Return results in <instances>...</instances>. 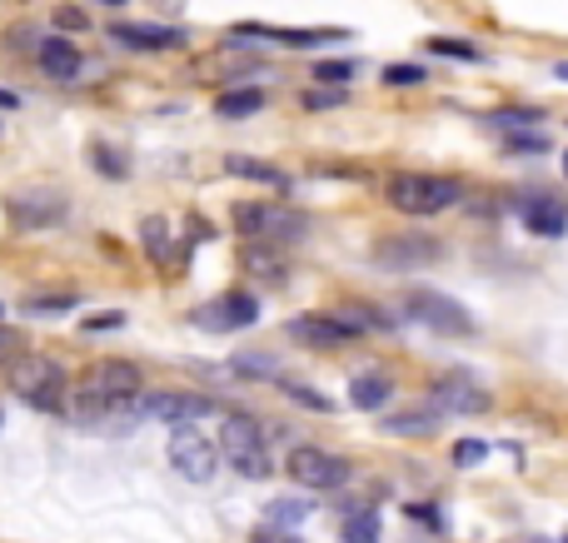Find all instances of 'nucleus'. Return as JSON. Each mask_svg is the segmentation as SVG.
<instances>
[{
    "mask_svg": "<svg viewBox=\"0 0 568 543\" xmlns=\"http://www.w3.org/2000/svg\"><path fill=\"white\" fill-rule=\"evenodd\" d=\"M11 355H15V330H5V324H0V365H5Z\"/></svg>",
    "mask_w": 568,
    "mask_h": 543,
    "instance_id": "ea45409f",
    "label": "nucleus"
},
{
    "mask_svg": "<svg viewBox=\"0 0 568 543\" xmlns=\"http://www.w3.org/2000/svg\"><path fill=\"white\" fill-rule=\"evenodd\" d=\"M429 409H439L444 419H469V414L489 409V390L473 384L464 369H454V374H439L434 384H429Z\"/></svg>",
    "mask_w": 568,
    "mask_h": 543,
    "instance_id": "6e6552de",
    "label": "nucleus"
},
{
    "mask_svg": "<svg viewBox=\"0 0 568 543\" xmlns=\"http://www.w3.org/2000/svg\"><path fill=\"white\" fill-rule=\"evenodd\" d=\"M280 390L289 394V399H299V404H305V409H320V414H330V399H324L320 390H305V384H289V379H284V374H280Z\"/></svg>",
    "mask_w": 568,
    "mask_h": 543,
    "instance_id": "473e14b6",
    "label": "nucleus"
},
{
    "mask_svg": "<svg viewBox=\"0 0 568 543\" xmlns=\"http://www.w3.org/2000/svg\"><path fill=\"white\" fill-rule=\"evenodd\" d=\"M239 235H264L270 245H289L305 235V214L280 210V205H239L235 210Z\"/></svg>",
    "mask_w": 568,
    "mask_h": 543,
    "instance_id": "9d476101",
    "label": "nucleus"
},
{
    "mask_svg": "<svg viewBox=\"0 0 568 543\" xmlns=\"http://www.w3.org/2000/svg\"><path fill=\"white\" fill-rule=\"evenodd\" d=\"M439 419H444V414H439V409L390 414V419H384V434H434V429H439Z\"/></svg>",
    "mask_w": 568,
    "mask_h": 543,
    "instance_id": "412c9836",
    "label": "nucleus"
},
{
    "mask_svg": "<svg viewBox=\"0 0 568 543\" xmlns=\"http://www.w3.org/2000/svg\"><path fill=\"white\" fill-rule=\"evenodd\" d=\"M120 324H125V314H120V309H106V314H90L81 324L85 334H100V330H120Z\"/></svg>",
    "mask_w": 568,
    "mask_h": 543,
    "instance_id": "f704fd0d",
    "label": "nucleus"
},
{
    "mask_svg": "<svg viewBox=\"0 0 568 543\" xmlns=\"http://www.w3.org/2000/svg\"><path fill=\"white\" fill-rule=\"evenodd\" d=\"M355 71H359V60H320V65H314V81L339 85V81H355Z\"/></svg>",
    "mask_w": 568,
    "mask_h": 543,
    "instance_id": "c756f323",
    "label": "nucleus"
},
{
    "mask_svg": "<svg viewBox=\"0 0 568 543\" xmlns=\"http://www.w3.org/2000/svg\"><path fill=\"white\" fill-rule=\"evenodd\" d=\"M394 394L390 374H379V369H365V374L349 379V404H359V409H384Z\"/></svg>",
    "mask_w": 568,
    "mask_h": 543,
    "instance_id": "a211bd4d",
    "label": "nucleus"
},
{
    "mask_svg": "<svg viewBox=\"0 0 568 543\" xmlns=\"http://www.w3.org/2000/svg\"><path fill=\"white\" fill-rule=\"evenodd\" d=\"M249 543H299V539H289V529H280V523H260V529L249 533Z\"/></svg>",
    "mask_w": 568,
    "mask_h": 543,
    "instance_id": "c9c22d12",
    "label": "nucleus"
},
{
    "mask_svg": "<svg viewBox=\"0 0 568 543\" xmlns=\"http://www.w3.org/2000/svg\"><path fill=\"white\" fill-rule=\"evenodd\" d=\"M554 81H568V60H558L554 65Z\"/></svg>",
    "mask_w": 568,
    "mask_h": 543,
    "instance_id": "79ce46f5",
    "label": "nucleus"
},
{
    "mask_svg": "<svg viewBox=\"0 0 568 543\" xmlns=\"http://www.w3.org/2000/svg\"><path fill=\"white\" fill-rule=\"evenodd\" d=\"M0 429H5V414H0Z\"/></svg>",
    "mask_w": 568,
    "mask_h": 543,
    "instance_id": "c03bdc74",
    "label": "nucleus"
},
{
    "mask_svg": "<svg viewBox=\"0 0 568 543\" xmlns=\"http://www.w3.org/2000/svg\"><path fill=\"white\" fill-rule=\"evenodd\" d=\"M170 469L180 473V479H189V484H210L214 469H220V454H214V444L200 434V429L180 424L175 434H170Z\"/></svg>",
    "mask_w": 568,
    "mask_h": 543,
    "instance_id": "423d86ee",
    "label": "nucleus"
},
{
    "mask_svg": "<svg viewBox=\"0 0 568 543\" xmlns=\"http://www.w3.org/2000/svg\"><path fill=\"white\" fill-rule=\"evenodd\" d=\"M5 214H11L15 230H55V225H65L71 205H65V195H55V189H30V195L5 200Z\"/></svg>",
    "mask_w": 568,
    "mask_h": 543,
    "instance_id": "f8f14e48",
    "label": "nucleus"
},
{
    "mask_svg": "<svg viewBox=\"0 0 568 543\" xmlns=\"http://www.w3.org/2000/svg\"><path fill=\"white\" fill-rule=\"evenodd\" d=\"M21 106V95H11V90H0V110H15Z\"/></svg>",
    "mask_w": 568,
    "mask_h": 543,
    "instance_id": "a19ab883",
    "label": "nucleus"
},
{
    "mask_svg": "<svg viewBox=\"0 0 568 543\" xmlns=\"http://www.w3.org/2000/svg\"><path fill=\"white\" fill-rule=\"evenodd\" d=\"M564 180H568V150H564Z\"/></svg>",
    "mask_w": 568,
    "mask_h": 543,
    "instance_id": "37998d69",
    "label": "nucleus"
},
{
    "mask_svg": "<svg viewBox=\"0 0 568 543\" xmlns=\"http://www.w3.org/2000/svg\"><path fill=\"white\" fill-rule=\"evenodd\" d=\"M309 498H280V504H270V519L274 523H305L309 519Z\"/></svg>",
    "mask_w": 568,
    "mask_h": 543,
    "instance_id": "7c9ffc66",
    "label": "nucleus"
},
{
    "mask_svg": "<svg viewBox=\"0 0 568 543\" xmlns=\"http://www.w3.org/2000/svg\"><path fill=\"white\" fill-rule=\"evenodd\" d=\"M230 369L245 374V379H274V384H280V365H274L270 355H235L230 359Z\"/></svg>",
    "mask_w": 568,
    "mask_h": 543,
    "instance_id": "bb28decb",
    "label": "nucleus"
},
{
    "mask_svg": "<svg viewBox=\"0 0 568 543\" xmlns=\"http://www.w3.org/2000/svg\"><path fill=\"white\" fill-rule=\"evenodd\" d=\"M419 81H424L419 65H390V71H384V85H419Z\"/></svg>",
    "mask_w": 568,
    "mask_h": 543,
    "instance_id": "e433bc0d",
    "label": "nucleus"
},
{
    "mask_svg": "<svg viewBox=\"0 0 568 543\" xmlns=\"http://www.w3.org/2000/svg\"><path fill=\"white\" fill-rule=\"evenodd\" d=\"M564 543H568V539H564Z\"/></svg>",
    "mask_w": 568,
    "mask_h": 543,
    "instance_id": "49530a36",
    "label": "nucleus"
},
{
    "mask_svg": "<svg viewBox=\"0 0 568 543\" xmlns=\"http://www.w3.org/2000/svg\"><path fill=\"white\" fill-rule=\"evenodd\" d=\"M81 295H50V299H25V314H71Z\"/></svg>",
    "mask_w": 568,
    "mask_h": 543,
    "instance_id": "2f4dec72",
    "label": "nucleus"
},
{
    "mask_svg": "<svg viewBox=\"0 0 568 543\" xmlns=\"http://www.w3.org/2000/svg\"><path fill=\"white\" fill-rule=\"evenodd\" d=\"M539 120H544V110H523V106H509V110H494V115H489V125H498V131L519 135V131H533Z\"/></svg>",
    "mask_w": 568,
    "mask_h": 543,
    "instance_id": "b1692460",
    "label": "nucleus"
},
{
    "mask_svg": "<svg viewBox=\"0 0 568 543\" xmlns=\"http://www.w3.org/2000/svg\"><path fill=\"white\" fill-rule=\"evenodd\" d=\"M131 409H135V419H170V424H180V419H200V414H210L214 404L205 399V394L155 390V394H140Z\"/></svg>",
    "mask_w": 568,
    "mask_h": 543,
    "instance_id": "ddd939ff",
    "label": "nucleus"
},
{
    "mask_svg": "<svg viewBox=\"0 0 568 543\" xmlns=\"http://www.w3.org/2000/svg\"><path fill=\"white\" fill-rule=\"evenodd\" d=\"M81 394L125 409V404H135L145 394V374H140V365H131V359H106V365H95L90 374H85Z\"/></svg>",
    "mask_w": 568,
    "mask_h": 543,
    "instance_id": "39448f33",
    "label": "nucleus"
},
{
    "mask_svg": "<svg viewBox=\"0 0 568 543\" xmlns=\"http://www.w3.org/2000/svg\"><path fill=\"white\" fill-rule=\"evenodd\" d=\"M289 479H295L299 489H309V494H324V489L349 484V464H344L339 454H330V449L299 444V449L289 454Z\"/></svg>",
    "mask_w": 568,
    "mask_h": 543,
    "instance_id": "0eeeda50",
    "label": "nucleus"
},
{
    "mask_svg": "<svg viewBox=\"0 0 568 543\" xmlns=\"http://www.w3.org/2000/svg\"><path fill=\"white\" fill-rule=\"evenodd\" d=\"M305 110H334V106H349V90H334V85H320V90H305L299 95Z\"/></svg>",
    "mask_w": 568,
    "mask_h": 543,
    "instance_id": "c85d7f7f",
    "label": "nucleus"
},
{
    "mask_svg": "<svg viewBox=\"0 0 568 543\" xmlns=\"http://www.w3.org/2000/svg\"><path fill=\"white\" fill-rule=\"evenodd\" d=\"M509 150H533V155H539V150H548V140H544V135L519 131V135H509Z\"/></svg>",
    "mask_w": 568,
    "mask_h": 543,
    "instance_id": "58836bf2",
    "label": "nucleus"
},
{
    "mask_svg": "<svg viewBox=\"0 0 568 543\" xmlns=\"http://www.w3.org/2000/svg\"><path fill=\"white\" fill-rule=\"evenodd\" d=\"M434 260H439V239L429 235H390V239H379L374 249L379 270H424Z\"/></svg>",
    "mask_w": 568,
    "mask_h": 543,
    "instance_id": "4468645a",
    "label": "nucleus"
},
{
    "mask_svg": "<svg viewBox=\"0 0 568 543\" xmlns=\"http://www.w3.org/2000/svg\"><path fill=\"white\" fill-rule=\"evenodd\" d=\"M36 65H40V75L46 81H60V85H71L75 75L85 71V55L71 46V40H60V36H50V40H40L36 46Z\"/></svg>",
    "mask_w": 568,
    "mask_h": 543,
    "instance_id": "2eb2a0df",
    "label": "nucleus"
},
{
    "mask_svg": "<svg viewBox=\"0 0 568 543\" xmlns=\"http://www.w3.org/2000/svg\"><path fill=\"white\" fill-rule=\"evenodd\" d=\"M424 50H429V55H444V60H469V65L484 60V50L473 46V40H449V36H434Z\"/></svg>",
    "mask_w": 568,
    "mask_h": 543,
    "instance_id": "393cba45",
    "label": "nucleus"
},
{
    "mask_svg": "<svg viewBox=\"0 0 568 543\" xmlns=\"http://www.w3.org/2000/svg\"><path fill=\"white\" fill-rule=\"evenodd\" d=\"M339 539L344 543H379V514H374V508H365V514H349Z\"/></svg>",
    "mask_w": 568,
    "mask_h": 543,
    "instance_id": "a878e982",
    "label": "nucleus"
},
{
    "mask_svg": "<svg viewBox=\"0 0 568 543\" xmlns=\"http://www.w3.org/2000/svg\"><path fill=\"white\" fill-rule=\"evenodd\" d=\"M11 390H15V399L40 414H65V369L46 355L21 359L11 374Z\"/></svg>",
    "mask_w": 568,
    "mask_h": 543,
    "instance_id": "7ed1b4c3",
    "label": "nucleus"
},
{
    "mask_svg": "<svg viewBox=\"0 0 568 543\" xmlns=\"http://www.w3.org/2000/svg\"><path fill=\"white\" fill-rule=\"evenodd\" d=\"M284 334L295 344H309V349H344V344L365 340V330L344 314H295L284 324Z\"/></svg>",
    "mask_w": 568,
    "mask_h": 543,
    "instance_id": "1a4fd4ad",
    "label": "nucleus"
},
{
    "mask_svg": "<svg viewBox=\"0 0 568 543\" xmlns=\"http://www.w3.org/2000/svg\"><path fill=\"white\" fill-rule=\"evenodd\" d=\"M464 189H459V180H449V175H419V170H409V175H394L390 180V205L399 214H444L454 200H459Z\"/></svg>",
    "mask_w": 568,
    "mask_h": 543,
    "instance_id": "f03ea898",
    "label": "nucleus"
},
{
    "mask_svg": "<svg viewBox=\"0 0 568 543\" xmlns=\"http://www.w3.org/2000/svg\"><path fill=\"white\" fill-rule=\"evenodd\" d=\"M55 25H60V30H85V25H90V15L75 11V5H60V11H55Z\"/></svg>",
    "mask_w": 568,
    "mask_h": 543,
    "instance_id": "4c0bfd02",
    "label": "nucleus"
},
{
    "mask_svg": "<svg viewBox=\"0 0 568 543\" xmlns=\"http://www.w3.org/2000/svg\"><path fill=\"white\" fill-rule=\"evenodd\" d=\"M140 239H145V249H150L155 260H165L170 255V235H165V220H160V214H150V220L140 225Z\"/></svg>",
    "mask_w": 568,
    "mask_h": 543,
    "instance_id": "cd10ccee",
    "label": "nucleus"
},
{
    "mask_svg": "<svg viewBox=\"0 0 568 543\" xmlns=\"http://www.w3.org/2000/svg\"><path fill=\"white\" fill-rule=\"evenodd\" d=\"M90 165H95V175H106V180H131L135 160H131V150H125V145L95 140L90 145Z\"/></svg>",
    "mask_w": 568,
    "mask_h": 543,
    "instance_id": "6ab92c4d",
    "label": "nucleus"
},
{
    "mask_svg": "<svg viewBox=\"0 0 568 543\" xmlns=\"http://www.w3.org/2000/svg\"><path fill=\"white\" fill-rule=\"evenodd\" d=\"M115 5H120V0H115Z\"/></svg>",
    "mask_w": 568,
    "mask_h": 543,
    "instance_id": "a18cd8bd",
    "label": "nucleus"
},
{
    "mask_svg": "<svg viewBox=\"0 0 568 543\" xmlns=\"http://www.w3.org/2000/svg\"><path fill=\"white\" fill-rule=\"evenodd\" d=\"M260 319V299L255 295H220L210 305L189 309V324H200L210 334H235V330H249Z\"/></svg>",
    "mask_w": 568,
    "mask_h": 543,
    "instance_id": "9b49d317",
    "label": "nucleus"
},
{
    "mask_svg": "<svg viewBox=\"0 0 568 543\" xmlns=\"http://www.w3.org/2000/svg\"><path fill=\"white\" fill-rule=\"evenodd\" d=\"M110 40L135 50H180L185 46V30H170V25H110Z\"/></svg>",
    "mask_w": 568,
    "mask_h": 543,
    "instance_id": "dca6fc26",
    "label": "nucleus"
},
{
    "mask_svg": "<svg viewBox=\"0 0 568 543\" xmlns=\"http://www.w3.org/2000/svg\"><path fill=\"white\" fill-rule=\"evenodd\" d=\"M519 214L533 235H548V239L568 235V210L558 200H548V195H529V200L519 205Z\"/></svg>",
    "mask_w": 568,
    "mask_h": 543,
    "instance_id": "f3484780",
    "label": "nucleus"
},
{
    "mask_svg": "<svg viewBox=\"0 0 568 543\" xmlns=\"http://www.w3.org/2000/svg\"><path fill=\"white\" fill-rule=\"evenodd\" d=\"M220 449H225L230 469L245 473V479H270L274 464L264 454V429L255 414H225V424H220Z\"/></svg>",
    "mask_w": 568,
    "mask_h": 543,
    "instance_id": "f257e3e1",
    "label": "nucleus"
},
{
    "mask_svg": "<svg viewBox=\"0 0 568 543\" xmlns=\"http://www.w3.org/2000/svg\"><path fill=\"white\" fill-rule=\"evenodd\" d=\"M245 270L249 274H260V280H274V284H284V264H280V255H274V245L270 249H245Z\"/></svg>",
    "mask_w": 568,
    "mask_h": 543,
    "instance_id": "5701e85b",
    "label": "nucleus"
},
{
    "mask_svg": "<svg viewBox=\"0 0 568 543\" xmlns=\"http://www.w3.org/2000/svg\"><path fill=\"white\" fill-rule=\"evenodd\" d=\"M404 319L424 324L429 334H449V340H473V314L459 305V299L439 295V289H409L404 295Z\"/></svg>",
    "mask_w": 568,
    "mask_h": 543,
    "instance_id": "20e7f679",
    "label": "nucleus"
},
{
    "mask_svg": "<svg viewBox=\"0 0 568 543\" xmlns=\"http://www.w3.org/2000/svg\"><path fill=\"white\" fill-rule=\"evenodd\" d=\"M225 175L255 180V185H274V189H289V180H284L280 170L264 165V160H249V155H230V160H225Z\"/></svg>",
    "mask_w": 568,
    "mask_h": 543,
    "instance_id": "aec40b11",
    "label": "nucleus"
},
{
    "mask_svg": "<svg viewBox=\"0 0 568 543\" xmlns=\"http://www.w3.org/2000/svg\"><path fill=\"white\" fill-rule=\"evenodd\" d=\"M484 454H489V444H479V439H464V444H454V464H459V469H473Z\"/></svg>",
    "mask_w": 568,
    "mask_h": 543,
    "instance_id": "72a5a7b5",
    "label": "nucleus"
},
{
    "mask_svg": "<svg viewBox=\"0 0 568 543\" xmlns=\"http://www.w3.org/2000/svg\"><path fill=\"white\" fill-rule=\"evenodd\" d=\"M214 110L225 120H245V115H260L264 110V95L260 90H225L220 100H214Z\"/></svg>",
    "mask_w": 568,
    "mask_h": 543,
    "instance_id": "4be33fe9",
    "label": "nucleus"
}]
</instances>
